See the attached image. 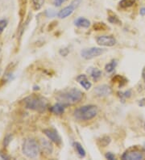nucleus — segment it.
<instances>
[{"label": "nucleus", "instance_id": "c756f323", "mask_svg": "<svg viewBox=\"0 0 145 160\" xmlns=\"http://www.w3.org/2000/svg\"><path fill=\"white\" fill-rule=\"evenodd\" d=\"M138 104H139L140 107H145V97L139 100V102H138Z\"/></svg>", "mask_w": 145, "mask_h": 160}, {"label": "nucleus", "instance_id": "f3484780", "mask_svg": "<svg viewBox=\"0 0 145 160\" xmlns=\"http://www.w3.org/2000/svg\"><path fill=\"white\" fill-rule=\"evenodd\" d=\"M109 15H108V20L110 23H116V24H121V20L118 19V17L116 16L115 14L113 13L112 12H110L109 11L108 12Z\"/></svg>", "mask_w": 145, "mask_h": 160}, {"label": "nucleus", "instance_id": "aec40b11", "mask_svg": "<svg viewBox=\"0 0 145 160\" xmlns=\"http://www.w3.org/2000/svg\"><path fill=\"white\" fill-rule=\"evenodd\" d=\"M74 147H75L76 150H77V152L78 153V154H79L80 156H81V158H84V157L85 156V150H84L82 146H81L79 142H74Z\"/></svg>", "mask_w": 145, "mask_h": 160}, {"label": "nucleus", "instance_id": "bb28decb", "mask_svg": "<svg viewBox=\"0 0 145 160\" xmlns=\"http://www.w3.org/2000/svg\"><path fill=\"white\" fill-rule=\"evenodd\" d=\"M106 159H110V160H114L115 158V156H114V154L111 152H108L106 153V155H105Z\"/></svg>", "mask_w": 145, "mask_h": 160}, {"label": "nucleus", "instance_id": "7ed1b4c3", "mask_svg": "<svg viewBox=\"0 0 145 160\" xmlns=\"http://www.w3.org/2000/svg\"><path fill=\"white\" fill-rule=\"evenodd\" d=\"M98 114V108L95 105H85L74 111V117L79 121H89Z\"/></svg>", "mask_w": 145, "mask_h": 160}, {"label": "nucleus", "instance_id": "dca6fc26", "mask_svg": "<svg viewBox=\"0 0 145 160\" xmlns=\"http://www.w3.org/2000/svg\"><path fill=\"white\" fill-rule=\"evenodd\" d=\"M112 81L114 82V83L118 84V87H123L128 82V80L121 75H115L112 78Z\"/></svg>", "mask_w": 145, "mask_h": 160}, {"label": "nucleus", "instance_id": "c85d7f7f", "mask_svg": "<svg viewBox=\"0 0 145 160\" xmlns=\"http://www.w3.org/2000/svg\"><path fill=\"white\" fill-rule=\"evenodd\" d=\"M66 0H54V2H53V3H54V5L56 7H60L62 5V3H63V2H65Z\"/></svg>", "mask_w": 145, "mask_h": 160}, {"label": "nucleus", "instance_id": "b1692460", "mask_svg": "<svg viewBox=\"0 0 145 160\" xmlns=\"http://www.w3.org/2000/svg\"><path fill=\"white\" fill-rule=\"evenodd\" d=\"M118 96L119 97L122 99L123 101L126 100V99H128V98L131 97L132 96V91L131 90H128V91H126V92H118Z\"/></svg>", "mask_w": 145, "mask_h": 160}, {"label": "nucleus", "instance_id": "423d86ee", "mask_svg": "<svg viewBox=\"0 0 145 160\" xmlns=\"http://www.w3.org/2000/svg\"><path fill=\"white\" fill-rule=\"evenodd\" d=\"M81 0H74L70 6L65 7V8H63L62 10L58 12V17L60 19H65V18H67L68 16H70L74 12L76 8L79 6V4L81 3Z\"/></svg>", "mask_w": 145, "mask_h": 160}, {"label": "nucleus", "instance_id": "0eeeda50", "mask_svg": "<svg viewBox=\"0 0 145 160\" xmlns=\"http://www.w3.org/2000/svg\"><path fill=\"white\" fill-rule=\"evenodd\" d=\"M143 153L138 150H132L130 149L126 151L122 155V159L123 160H142L143 159Z\"/></svg>", "mask_w": 145, "mask_h": 160}, {"label": "nucleus", "instance_id": "72a5a7b5", "mask_svg": "<svg viewBox=\"0 0 145 160\" xmlns=\"http://www.w3.org/2000/svg\"><path fill=\"white\" fill-rule=\"evenodd\" d=\"M144 145H145V143H144Z\"/></svg>", "mask_w": 145, "mask_h": 160}, {"label": "nucleus", "instance_id": "473e14b6", "mask_svg": "<svg viewBox=\"0 0 145 160\" xmlns=\"http://www.w3.org/2000/svg\"><path fill=\"white\" fill-rule=\"evenodd\" d=\"M143 127H144V129H145V123H144V125H143Z\"/></svg>", "mask_w": 145, "mask_h": 160}, {"label": "nucleus", "instance_id": "9d476101", "mask_svg": "<svg viewBox=\"0 0 145 160\" xmlns=\"http://www.w3.org/2000/svg\"><path fill=\"white\" fill-rule=\"evenodd\" d=\"M44 133L48 137V139L50 141L53 142L54 143L57 145H60L61 143V138H60V135L58 134L57 132L54 129H44Z\"/></svg>", "mask_w": 145, "mask_h": 160}, {"label": "nucleus", "instance_id": "7c9ffc66", "mask_svg": "<svg viewBox=\"0 0 145 160\" xmlns=\"http://www.w3.org/2000/svg\"><path fill=\"white\" fill-rule=\"evenodd\" d=\"M139 13L141 16H145V8H142L139 11Z\"/></svg>", "mask_w": 145, "mask_h": 160}, {"label": "nucleus", "instance_id": "412c9836", "mask_svg": "<svg viewBox=\"0 0 145 160\" xmlns=\"http://www.w3.org/2000/svg\"><path fill=\"white\" fill-rule=\"evenodd\" d=\"M110 138L108 137V136H104L101 139H99L98 141V144L102 147H106V146H108L110 142Z\"/></svg>", "mask_w": 145, "mask_h": 160}, {"label": "nucleus", "instance_id": "5701e85b", "mask_svg": "<svg viewBox=\"0 0 145 160\" xmlns=\"http://www.w3.org/2000/svg\"><path fill=\"white\" fill-rule=\"evenodd\" d=\"M31 3L34 10H40L44 3V0H31Z\"/></svg>", "mask_w": 145, "mask_h": 160}, {"label": "nucleus", "instance_id": "20e7f679", "mask_svg": "<svg viewBox=\"0 0 145 160\" xmlns=\"http://www.w3.org/2000/svg\"><path fill=\"white\" fill-rule=\"evenodd\" d=\"M23 154L28 158H36L39 154L40 147L38 144L34 139L28 138L26 139L23 142Z\"/></svg>", "mask_w": 145, "mask_h": 160}, {"label": "nucleus", "instance_id": "f8f14e48", "mask_svg": "<svg viewBox=\"0 0 145 160\" xmlns=\"http://www.w3.org/2000/svg\"><path fill=\"white\" fill-rule=\"evenodd\" d=\"M66 106L65 104L61 103H57L56 104H54L53 106L50 108V111L52 112V113L56 114V115H61V114L64 113L65 112V108Z\"/></svg>", "mask_w": 145, "mask_h": 160}, {"label": "nucleus", "instance_id": "39448f33", "mask_svg": "<svg viewBox=\"0 0 145 160\" xmlns=\"http://www.w3.org/2000/svg\"><path fill=\"white\" fill-rule=\"evenodd\" d=\"M105 52L104 49L98 47H91L88 49H84L81 50V56L85 60H90L96 57H99Z\"/></svg>", "mask_w": 145, "mask_h": 160}, {"label": "nucleus", "instance_id": "2f4dec72", "mask_svg": "<svg viewBox=\"0 0 145 160\" xmlns=\"http://www.w3.org/2000/svg\"><path fill=\"white\" fill-rule=\"evenodd\" d=\"M142 77H143V79L145 81V67L143 68V71H142Z\"/></svg>", "mask_w": 145, "mask_h": 160}, {"label": "nucleus", "instance_id": "9b49d317", "mask_svg": "<svg viewBox=\"0 0 145 160\" xmlns=\"http://www.w3.org/2000/svg\"><path fill=\"white\" fill-rule=\"evenodd\" d=\"M76 80H77V82H78L82 88H85V90H89V89H90L91 87H92V84L89 82V79L87 78L85 74H79V75L76 78Z\"/></svg>", "mask_w": 145, "mask_h": 160}, {"label": "nucleus", "instance_id": "a211bd4d", "mask_svg": "<svg viewBox=\"0 0 145 160\" xmlns=\"http://www.w3.org/2000/svg\"><path fill=\"white\" fill-rule=\"evenodd\" d=\"M118 62H117V60H112L110 62H109L108 64L106 65V67H105V70H106V72L108 73H112L113 71L115 69L116 66H117Z\"/></svg>", "mask_w": 145, "mask_h": 160}, {"label": "nucleus", "instance_id": "f257e3e1", "mask_svg": "<svg viewBox=\"0 0 145 160\" xmlns=\"http://www.w3.org/2000/svg\"><path fill=\"white\" fill-rule=\"evenodd\" d=\"M82 96H83V94L81 91L77 88H71L59 94L56 96V99L59 100L60 103L68 106L70 104L78 103L82 99Z\"/></svg>", "mask_w": 145, "mask_h": 160}, {"label": "nucleus", "instance_id": "f03ea898", "mask_svg": "<svg viewBox=\"0 0 145 160\" xmlns=\"http://www.w3.org/2000/svg\"><path fill=\"white\" fill-rule=\"evenodd\" d=\"M23 102L27 108L34 110L38 112H44L48 105V100L45 97L36 95L27 96L23 100Z\"/></svg>", "mask_w": 145, "mask_h": 160}, {"label": "nucleus", "instance_id": "393cba45", "mask_svg": "<svg viewBox=\"0 0 145 160\" xmlns=\"http://www.w3.org/2000/svg\"><path fill=\"white\" fill-rule=\"evenodd\" d=\"M12 135H11V134L7 135L6 137L4 138L3 142H2V144H3V147H7L8 145L10 144V142H12Z\"/></svg>", "mask_w": 145, "mask_h": 160}, {"label": "nucleus", "instance_id": "a878e982", "mask_svg": "<svg viewBox=\"0 0 145 160\" xmlns=\"http://www.w3.org/2000/svg\"><path fill=\"white\" fill-rule=\"evenodd\" d=\"M7 25V21L6 20H0V34L2 33V32L5 29Z\"/></svg>", "mask_w": 145, "mask_h": 160}, {"label": "nucleus", "instance_id": "6ab92c4d", "mask_svg": "<svg viewBox=\"0 0 145 160\" xmlns=\"http://www.w3.org/2000/svg\"><path fill=\"white\" fill-rule=\"evenodd\" d=\"M135 0H121L119 2V7L121 8H128L133 6Z\"/></svg>", "mask_w": 145, "mask_h": 160}, {"label": "nucleus", "instance_id": "4be33fe9", "mask_svg": "<svg viewBox=\"0 0 145 160\" xmlns=\"http://www.w3.org/2000/svg\"><path fill=\"white\" fill-rule=\"evenodd\" d=\"M108 28V27L104 23H96L94 24V29L96 31H105Z\"/></svg>", "mask_w": 145, "mask_h": 160}, {"label": "nucleus", "instance_id": "6e6552de", "mask_svg": "<svg viewBox=\"0 0 145 160\" xmlns=\"http://www.w3.org/2000/svg\"><path fill=\"white\" fill-rule=\"evenodd\" d=\"M98 45L101 46L112 47L116 44V40L112 36H100L96 40Z\"/></svg>", "mask_w": 145, "mask_h": 160}, {"label": "nucleus", "instance_id": "cd10ccee", "mask_svg": "<svg viewBox=\"0 0 145 160\" xmlns=\"http://www.w3.org/2000/svg\"><path fill=\"white\" fill-rule=\"evenodd\" d=\"M59 53H60V54L61 55V56H64V57H65V56H67L68 55V53H70V51H69V49H60Z\"/></svg>", "mask_w": 145, "mask_h": 160}, {"label": "nucleus", "instance_id": "ddd939ff", "mask_svg": "<svg viewBox=\"0 0 145 160\" xmlns=\"http://www.w3.org/2000/svg\"><path fill=\"white\" fill-rule=\"evenodd\" d=\"M74 24H75L77 27L87 28H89V26H90V22H89V20L85 19V18L79 17L77 18V20L74 21Z\"/></svg>", "mask_w": 145, "mask_h": 160}, {"label": "nucleus", "instance_id": "2eb2a0df", "mask_svg": "<svg viewBox=\"0 0 145 160\" xmlns=\"http://www.w3.org/2000/svg\"><path fill=\"white\" fill-rule=\"evenodd\" d=\"M88 72L89 73L90 76L92 77V78L94 80L99 79L101 76H102V71L100 70H99L98 68H89L88 70Z\"/></svg>", "mask_w": 145, "mask_h": 160}, {"label": "nucleus", "instance_id": "4468645a", "mask_svg": "<svg viewBox=\"0 0 145 160\" xmlns=\"http://www.w3.org/2000/svg\"><path fill=\"white\" fill-rule=\"evenodd\" d=\"M41 142L43 150L48 154H52V150H53V147H52V145L51 144L50 142L46 140V139H41Z\"/></svg>", "mask_w": 145, "mask_h": 160}, {"label": "nucleus", "instance_id": "1a4fd4ad", "mask_svg": "<svg viewBox=\"0 0 145 160\" xmlns=\"http://www.w3.org/2000/svg\"><path fill=\"white\" fill-rule=\"evenodd\" d=\"M94 93L99 97H103V96H107L112 93L111 88L106 84L99 85L97 86L94 89Z\"/></svg>", "mask_w": 145, "mask_h": 160}]
</instances>
